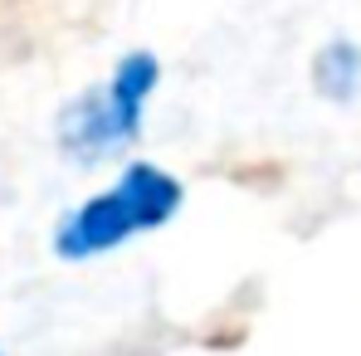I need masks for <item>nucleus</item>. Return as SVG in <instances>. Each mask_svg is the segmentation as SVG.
<instances>
[{"mask_svg": "<svg viewBox=\"0 0 361 356\" xmlns=\"http://www.w3.org/2000/svg\"><path fill=\"white\" fill-rule=\"evenodd\" d=\"M0 356H5V352H0Z\"/></svg>", "mask_w": 361, "mask_h": 356, "instance_id": "obj_4", "label": "nucleus"}, {"mask_svg": "<svg viewBox=\"0 0 361 356\" xmlns=\"http://www.w3.org/2000/svg\"><path fill=\"white\" fill-rule=\"evenodd\" d=\"M180 205H185V185L166 166L127 161L103 190L78 200L54 225V254L68 259V264L113 254L118 244H132L137 235L166 230Z\"/></svg>", "mask_w": 361, "mask_h": 356, "instance_id": "obj_1", "label": "nucleus"}, {"mask_svg": "<svg viewBox=\"0 0 361 356\" xmlns=\"http://www.w3.org/2000/svg\"><path fill=\"white\" fill-rule=\"evenodd\" d=\"M161 83V59L152 49H132L122 54L108 78L88 93H78L54 122V137H59V152L73 156L78 166H93V161H108L127 152L142 132L147 118V103Z\"/></svg>", "mask_w": 361, "mask_h": 356, "instance_id": "obj_2", "label": "nucleus"}, {"mask_svg": "<svg viewBox=\"0 0 361 356\" xmlns=\"http://www.w3.org/2000/svg\"><path fill=\"white\" fill-rule=\"evenodd\" d=\"M312 88L327 103H352L361 93V44H352V39H327L312 54Z\"/></svg>", "mask_w": 361, "mask_h": 356, "instance_id": "obj_3", "label": "nucleus"}]
</instances>
